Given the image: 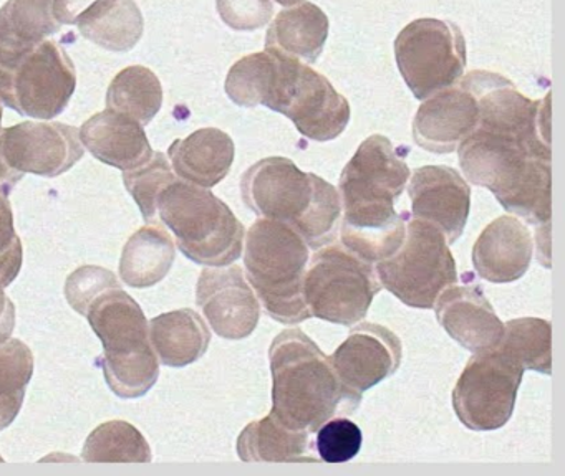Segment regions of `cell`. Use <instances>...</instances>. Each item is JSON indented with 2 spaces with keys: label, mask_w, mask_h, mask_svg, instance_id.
I'll list each match as a JSON object with an SVG mask.
<instances>
[{
  "label": "cell",
  "mask_w": 565,
  "mask_h": 476,
  "mask_svg": "<svg viewBox=\"0 0 565 476\" xmlns=\"http://www.w3.org/2000/svg\"><path fill=\"white\" fill-rule=\"evenodd\" d=\"M461 82L479 105L478 126L456 149L466 178L489 188L509 214L551 224V96L532 101L505 76L481 69Z\"/></svg>",
  "instance_id": "obj_1"
},
{
  "label": "cell",
  "mask_w": 565,
  "mask_h": 476,
  "mask_svg": "<svg viewBox=\"0 0 565 476\" xmlns=\"http://www.w3.org/2000/svg\"><path fill=\"white\" fill-rule=\"evenodd\" d=\"M403 152L385 136H370L340 175L342 245L370 263L395 253L405 238L408 212L395 210L412 175Z\"/></svg>",
  "instance_id": "obj_2"
},
{
  "label": "cell",
  "mask_w": 565,
  "mask_h": 476,
  "mask_svg": "<svg viewBox=\"0 0 565 476\" xmlns=\"http://www.w3.org/2000/svg\"><path fill=\"white\" fill-rule=\"evenodd\" d=\"M226 93L243 108L266 106L287 116L312 141L339 138L350 121L349 99L326 76L279 50L237 60L227 73Z\"/></svg>",
  "instance_id": "obj_3"
},
{
  "label": "cell",
  "mask_w": 565,
  "mask_h": 476,
  "mask_svg": "<svg viewBox=\"0 0 565 476\" xmlns=\"http://www.w3.org/2000/svg\"><path fill=\"white\" fill-rule=\"evenodd\" d=\"M273 413L292 430L313 433L333 416L349 415L362 402L347 389L329 356L300 329L282 331L270 344Z\"/></svg>",
  "instance_id": "obj_4"
},
{
  "label": "cell",
  "mask_w": 565,
  "mask_h": 476,
  "mask_svg": "<svg viewBox=\"0 0 565 476\" xmlns=\"http://www.w3.org/2000/svg\"><path fill=\"white\" fill-rule=\"evenodd\" d=\"M241 194L257 217L287 225L310 248L339 238V191L320 175L300 171L290 159L266 158L250 165L241 178Z\"/></svg>",
  "instance_id": "obj_5"
},
{
  "label": "cell",
  "mask_w": 565,
  "mask_h": 476,
  "mask_svg": "<svg viewBox=\"0 0 565 476\" xmlns=\"http://www.w3.org/2000/svg\"><path fill=\"white\" fill-rule=\"evenodd\" d=\"M244 240L247 281L264 311L282 324L309 320L302 291L309 245L292 228L267 218L254 221Z\"/></svg>",
  "instance_id": "obj_6"
},
{
  "label": "cell",
  "mask_w": 565,
  "mask_h": 476,
  "mask_svg": "<svg viewBox=\"0 0 565 476\" xmlns=\"http://www.w3.org/2000/svg\"><path fill=\"white\" fill-rule=\"evenodd\" d=\"M85 316L104 344L100 364L110 389L121 399L143 397L157 383L160 360L140 304L117 288L98 296Z\"/></svg>",
  "instance_id": "obj_7"
},
{
  "label": "cell",
  "mask_w": 565,
  "mask_h": 476,
  "mask_svg": "<svg viewBox=\"0 0 565 476\" xmlns=\"http://www.w3.org/2000/svg\"><path fill=\"white\" fill-rule=\"evenodd\" d=\"M158 214L194 263L227 267L243 255L244 225L210 188L177 178L161 192Z\"/></svg>",
  "instance_id": "obj_8"
},
{
  "label": "cell",
  "mask_w": 565,
  "mask_h": 476,
  "mask_svg": "<svg viewBox=\"0 0 565 476\" xmlns=\"http://www.w3.org/2000/svg\"><path fill=\"white\" fill-rule=\"evenodd\" d=\"M383 288L406 306L431 310L445 288L458 283L456 261L445 235L428 221L406 215L405 238L395 253L376 261Z\"/></svg>",
  "instance_id": "obj_9"
},
{
  "label": "cell",
  "mask_w": 565,
  "mask_h": 476,
  "mask_svg": "<svg viewBox=\"0 0 565 476\" xmlns=\"http://www.w3.org/2000/svg\"><path fill=\"white\" fill-rule=\"evenodd\" d=\"M317 250L307 263L302 286L310 314L342 326L359 323L382 290L373 263L335 241Z\"/></svg>",
  "instance_id": "obj_10"
},
{
  "label": "cell",
  "mask_w": 565,
  "mask_h": 476,
  "mask_svg": "<svg viewBox=\"0 0 565 476\" xmlns=\"http://www.w3.org/2000/svg\"><path fill=\"white\" fill-rule=\"evenodd\" d=\"M395 56L413 96L428 99L465 75V35L448 20L418 19L396 36Z\"/></svg>",
  "instance_id": "obj_11"
},
{
  "label": "cell",
  "mask_w": 565,
  "mask_h": 476,
  "mask_svg": "<svg viewBox=\"0 0 565 476\" xmlns=\"http://www.w3.org/2000/svg\"><path fill=\"white\" fill-rule=\"evenodd\" d=\"M524 367L502 347L476 353L452 390L462 425L476 432L501 429L512 416Z\"/></svg>",
  "instance_id": "obj_12"
},
{
  "label": "cell",
  "mask_w": 565,
  "mask_h": 476,
  "mask_svg": "<svg viewBox=\"0 0 565 476\" xmlns=\"http://www.w3.org/2000/svg\"><path fill=\"white\" fill-rule=\"evenodd\" d=\"M77 72L64 46L45 40L0 83V101L19 115L54 119L74 96Z\"/></svg>",
  "instance_id": "obj_13"
},
{
  "label": "cell",
  "mask_w": 565,
  "mask_h": 476,
  "mask_svg": "<svg viewBox=\"0 0 565 476\" xmlns=\"http://www.w3.org/2000/svg\"><path fill=\"white\" fill-rule=\"evenodd\" d=\"M81 131L54 121L0 129V175L14 187L24 174L57 177L84 158Z\"/></svg>",
  "instance_id": "obj_14"
},
{
  "label": "cell",
  "mask_w": 565,
  "mask_h": 476,
  "mask_svg": "<svg viewBox=\"0 0 565 476\" xmlns=\"http://www.w3.org/2000/svg\"><path fill=\"white\" fill-rule=\"evenodd\" d=\"M196 303L224 339H244L259 323V300L237 264L204 268L196 284Z\"/></svg>",
  "instance_id": "obj_15"
},
{
  "label": "cell",
  "mask_w": 565,
  "mask_h": 476,
  "mask_svg": "<svg viewBox=\"0 0 565 476\" xmlns=\"http://www.w3.org/2000/svg\"><path fill=\"white\" fill-rule=\"evenodd\" d=\"M402 340L382 324L353 326L349 337L329 356L340 382L362 396L399 369Z\"/></svg>",
  "instance_id": "obj_16"
},
{
  "label": "cell",
  "mask_w": 565,
  "mask_h": 476,
  "mask_svg": "<svg viewBox=\"0 0 565 476\" xmlns=\"http://www.w3.org/2000/svg\"><path fill=\"white\" fill-rule=\"evenodd\" d=\"M412 217L435 225L448 245L455 244L469 217L471 188L449 165H425L413 171L409 182Z\"/></svg>",
  "instance_id": "obj_17"
},
{
  "label": "cell",
  "mask_w": 565,
  "mask_h": 476,
  "mask_svg": "<svg viewBox=\"0 0 565 476\" xmlns=\"http://www.w3.org/2000/svg\"><path fill=\"white\" fill-rule=\"evenodd\" d=\"M458 83L429 96L416 111L413 139L419 148L435 154H449L478 126V99L461 79Z\"/></svg>",
  "instance_id": "obj_18"
},
{
  "label": "cell",
  "mask_w": 565,
  "mask_h": 476,
  "mask_svg": "<svg viewBox=\"0 0 565 476\" xmlns=\"http://www.w3.org/2000/svg\"><path fill=\"white\" fill-rule=\"evenodd\" d=\"M436 317L443 329L471 353L501 343L504 323L478 284H451L436 298Z\"/></svg>",
  "instance_id": "obj_19"
},
{
  "label": "cell",
  "mask_w": 565,
  "mask_h": 476,
  "mask_svg": "<svg viewBox=\"0 0 565 476\" xmlns=\"http://www.w3.org/2000/svg\"><path fill=\"white\" fill-rule=\"evenodd\" d=\"M476 273L491 283H511L524 277L532 260V235L512 215L488 225L472 247Z\"/></svg>",
  "instance_id": "obj_20"
},
{
  "label": "cell",
  "mask_w": 565,
  "mask_h": 476,
  "mask_svg": "<svg viewBox=\"0 0 565 476\" xmlns=\"http://www.w3.org/2000/svg\"><path fill=\"white\" fill-rule=\"evenodd\" d=\"M54 0H9L0 9V83L41 43L61 30Z\"/></svg>",
  "instance_id": "obj_21"
},
{
  "label": "cell",
  "mask_w": 565,
  "mask_h": 476,
  "mask_svg": "<svg viewBox=\"0 0 565 476\" xmlns=\"http://www.w3.org/2000/svg\"><path fill=\"white\" fill-rule=\"evenodd\" d=\"M78 131L95 159L124 172L145 164L153 154L143 126L114 109L92 116Z\"/></svg>",
  "instance_id": "obj_22"
},
{
  "label": "cell",
  "mask_w": 565,
  "mask_h": 476,
  "mask_svg": "<svg viewBox=\"0 0 565 476\" xmlns=\"http://www.w3.org/2000/svg\"><path fill=\"white\" fill-rule=\"evenodd\" d=\"M168 158L178 177L210 188L230 174L236 158V145L231 136L221 129H198L188 138L177 139L168 149Z\"/></svg>",
  "instance_id": "obj_23"
},
{
  "label": "cell",
  "mask_w": 565,
  "mask_h": 476,
  "mask_svg": "<svg viewBox=\"0 0 565 476\" xmlns=\"http://www.w3.org/2000/svg\"><path fill=\"white\" fill-rule=\"evenodd\" d=\"M312 433L284 425L273 413L254 420L237 439V455L254 463H319Z\"/></svg>",
  "instance_id": "obj_24"
},
{
  "label": "cell",
  "mask_w": 565,
  "mask_h": 476,
  "mask_svg": "<svg viewBox=\"0 0 565 476\" xmlns=\"http://www.w3.org/2000/svg\"><path fill=\"white\" fill-rule=\"evenodd\" d=\"M150 343L163 366L184 367L206 354L211 331L196 311L184 307L150 321Z\"/></svg>",
  "instance_id": "obj_25"
},
{
  "label": "cell",
  "mask_w": 565,
  "mask_h": 476,
  "mask_svg": "<svg viewBox=\"0 0 565 476\" xmlns=\"http://www.w3.org/2000/svg\"><path fill=\"white\" fill-rule=\"evenodd\" d=\"M329 36V19L322 9L310 2L287 7L277 13L266 35V48L284 55L316 63Z\"/></svg>",
  "instance_id": "obj_26"
},
{
  "label": "cell",
  "mask_w": 565,
  "mask_h": 476,
  "mask_svg": "<svg viewBox=\"0 0 565 476\" xmlns=\"http://www.w3.org/2000/svg\"><path fill=\"white\" fill-rule=\"evenodd\" d=\"M75 25L95 45L108 52L127 53L140 42L145 20L135 0H97Z\"/></svg>",
  "instance_id": "obj_27"
},
{
  "label": "cell",
  "mask_w": 565,
  "mask_h": 476,
  "mask_svg": "<svg viewBox=\"0 0 565 476\" xmlns=\"http://www.w3.org/2000/svg\"><path fill=\"white\" fill-rule=\"evenodd\" d=\"M174 258L177 250L170 234L160 225H147L135 231L125 244L120 278L128 286H153L170 273Z\"/></svg>",
  "instance_id": "obj_28"
},
{
  "label": "cell",
  "mask_w": 565,
  "mask_h": 476,
  "mask_svg": "<svg viewBox=\"0 0 565 476\" xmlns=\"http://www.w3.org/2000/svg\"><path fill=\"white\" fill-rule=\"evenodd\" d=\"M107 106L141 126L150 125L163 106L160 79L147 66H128L108 86Z\"/></svg>",
  "instance_id": "obj_29"
},
{
  "label": "cell",
  "mask_w": 565,
  "mask_h": 476,
  "mask_svg": "<svg viewBox=\"0 0 565 476\" xmlns=\"http://www.w3.org/2000/svg\"><path fill=\"white\" fill-rule=\"evenodd\" d=\"M82 458L88 463H150L147 439L125 420L102 423L88 435Z\"/></svg>",
  "instance_id": "obj_30"
},
{
  "label": "cell",
  "mask_w": 565,
  "mask_h": 476,
  "mask_svg": "<svg viewBox=\"0 0 565 476\" xmlns=\"http://www.w3.org/2000/svg\"><path fill=\"white\" fill-rule=\"evenodd\" d=\"M32 374L34 356L28 344L21 339L0 344V432L8 429L21 412Z\"/></svg>",
  "instance_id": "obj_31"
},
{
  "label": "cell",
  "mask_w": 565,
  "mask_h": 476,
  "mask_svg": "<svg viewBox=\"0 0 565 476\" xmlns=\"http://www.w3.org/2000/svg\"><path fill=\"white\" fill-rule=\"evenodd\" d=\"M551 333L548 321L541 317H519L504 324L499 347L511 354L524 369L551 374Z\"/></svg>",
  "instance_id": "obj_32"
},
{
  "label": "cell",
  "mask_w": 565,
  "mask_h": 476,
  "mask_svg": "<svg viewBox=\"0 0 565 476\" xmlns=\"http://www.w3.org/2000/svg\"><path fill=\"white\" fill-rule=\"evenodd\" d=\"M177 181L173 167L163 152H154L145 164L124 172L127 191L134 195L145 220L153 221L158 214V198L161 192Z\"/></svg>",
  "instance_id": "obj_33"
},
{
  "label": "cell",
  "mask_w": 565,
  "mask_h": 476,
  "mask_svg": "<svg viewBox=\"0 0 565 476\" xmlns=\"http://www.w3.org/2000/svg\"><path fill=\"white\" fill-rule=\"evenodd\" d=\"M362 430L345 416H333L317 430L316 450L327 463H345L362 448Z\"/></svg>",
  "instance_id": "obj_34"
},
{
  "label": "cell",
  "mask_w": 565,
  "mask_h": 476,
  "mask_svg": "<svg viewBox=\"0 0 565 476\" xmlns=\"http://www.w3.org/2000/svg\"><path fill=\"white\" fill-rule=\"evenodd\" d=\"M117 288H121V284L115 273L102 267L87 264V267L78 268L67 278L65 298L77 313L85 316L88 307L98 296L107 291L117 290Z\"/></svg>",
  "instance_id": "obj_35"
},
{
  "label": "cell",
  "mask_w": 565,
  "mask_h": 476,
  "mask_svg": "<svg viewBox=\"0 0 565 476\" xmlns=\"http://www.w3.org/2000/svg\"><path fill=\"white\" fill-rule=\"evenodd\" d=\"M9 192L0 185V284L4 288L19 277L24 258L21 238L15 234Z\"/></svg>",
  "instance_id": "obj_36"
},
{
  "label": "cell",
  "mask_w": 565,
  "mask_h": 476,
  "mask_svg": "<svg viewBox=\"0 0 565 476\" xmlns=\"http://www.w3.org/2000/svg\"><path fill=\"white\" fill-rule=\"evenodd\" d=\"M217 13L230 29L254 32L273 20L270 0H217Z\"/></svg>",
  "instance_id": "obj_37"
},
{
  "label": "cell",
  "mask_w": 565,
  "mask_h": 476,
  "mask_svg": "<svg viewBox=\"0 0 565 476\" xmlns=\"http://www.w3.org/2000/svg\"><path fill=\"white\" fill-rule=\"evenodd\" d=\"M97 0H54L52 7H54V17L57 22L65 23V25H75L78 17Z\"/></svg>",
  "instance_id": "obj_38"
},
{
  "label": "cell",
  "mask_w": 565,
  "mask_h": 476,
  "mask_svg": "<svg viewBox=\"0 0 565 476\" xmlns=\"http://www.w3.org/2000/svg\"><path fill=\"white\" fill-rule=\"evenodd\" d=\"M15 327V306L0 284V344L11 337Z\"/></svg>",
  "instance_id": "obj_39"
},
{
  "label": "cell",
  "mask_w": 565,
  "mask_h": 476,
  "mask_svg": "<svg viewBox=\"0 0 565 476\" xmlns=\"http://www.w3.org/2000/svg\"><path fill=\"white\" fill-rule=\"evenodd\" d=\"M277 3L284 7L299 6V3L306 2V0H276Z\"/></svg>",
  "instance_id": "obj_40"
},
{
  "label": "cell",
  "mask_w": 565,
  "mask_h": 476,
  "mask_svg": "<svg viewBox=\"0 0 565 476\" xmlns=\"http://www.w3.org/2000/svg\"><path fill=\"white\" fill-rule=\"evenodd\" d=\"M2 116H4V106H2V101H0V125H2Z\"/></svg>",
  "instance_id": "obj_41"
},
{
  "label": "cell",
  "mask_w": 565,
  "mask_h": 476,
  "mask_svg": "<svg viewBox=\"0 0 565 476\" xmlns=\"http://www.w3.org/2000/svg\"><path fill=\"white\" fill-rule=\"evenodd\" d=\"M0 463H4V458H2V455H0Z\"/></svg>",
  "instance_id": "obj_42"
}]
</instances>
